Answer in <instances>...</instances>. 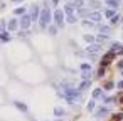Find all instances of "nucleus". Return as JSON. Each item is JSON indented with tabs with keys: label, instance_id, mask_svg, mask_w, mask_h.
Instances as JSON below:
<instances>
[{
	"label": "nucleus",
	"instance_id": "f257e3e1",
	"mask_svg": "<svg viewBox=\"0 0 123 121\" xmlns=\"http://www.w3.org/2000/svg\"><path fill=\"white\" fill-rule=\"evenodd\" d=\"M49 20H51V12L46 9V10H42V15H41V25H42V27L47 25Z\"/></svg>",
	"mask_w": 123,
	"mask_h": 121
},
{
	"label": "nucleus",
	"instance_id": "f03ea898",
	"mask_svg": "<svg viewBox=\"0 0 123 121\" xmlns=\"http://www.w3.org/2000/svg\"><path fill=\"white\" fill-rule=\"evenodd\" d=\"M113 57H115V54H113V51H111V52H108V54H106V56H105V57L101 59V66H103V64H105V66H106V64H110Z\"/></svg>",
	"mask_w": 123,
	"mask_h": 121
},
{
	"label": "nucleus",
	"instance_id": "7ed1b4c3",
	"mask_svg": "<svg viewBox=\"0 0 123 121\" xmlns=\"http://www.w3.org/2000/svg\"><path fill=\"white\" fill-rule=\"evenodd\" d=\"M54 19H56V22H57V24L61 25V24H62V19H64V15H62V12H61V10H57V12L54 14Z\"/></svg>",
	"mask_w": 123,
	"mask_h": 121
},
{
	"label": "nucleus",
	"instance_id": "20e7f679",
	"mask_svg": "<svg viewBox=\"0 0 123 121\" xmlns=\"http://www.w3.org/2000/svg\"><path fill=\"white\" fill-rule=\"evenodd\" d=\"M106 4H108L110 7H113V9H118V7H120V2H118V0H106Z\"/></svg>",
	"mask_w": 123,
	"mask_h": 121
},
{
	"label": "nucleus",
	"instance_id": "39448f33",
	"mask_svg": "<svg viewBox=\"0 0 123 121\" xmlns=\"http://www.w3.org/2000/svg\"><path fill=\"white\" fill-rule=\"evenodd\" d=\"M89 19H91V20H94V22H98V20L101 19V15H99V14H91V15H89Z\"/></svg>",
	"mask_w": 123,
	"mask_h": 121
},
{
	"label": "nucleus",
	"instance_id": "423d86ee",
	"mask_svg": "<svg viewBox=\"0 0 123 121\" xmlns=\"http://www.w3.org/2000/svg\"><path fill=\"white\" fill-rule=\"evenodd\" d=\"M29 25V17H24L22 19V27H27Z\"/></svg>",
	"mask_w": 123,
	"mask_h": 121
},
{
	"label": "nucleus",
	"instance_id": "0eeeda50",
	"mask_svg": "<svg viewBox=\"0 0 123 121\" xmlns=\"http://www.w3.org/2000/svg\"><path fill=\"white\" fill-rule=\"evenodd\" d=\"M106 17H110V19H113V17H115V14H113V10H106Z\"/></svg>",
	"mask_w": 123,
	"mask_h": 121
},
{
	"label": "nucleus",
	"instance_id": "6e6552de",
	"mask_svg": "<svg viewBox=\"0 0 123 121\" xmlns=\"http://www.w3.org/2000/svg\"><path fill=\"white\" fill-rule=\"evenodd\" d=\"M15 27H17V22H15V20H12V22L9 24V29H15Z\"/></svg>",
	"mask_w": 123,
	"mask_h": 121
},
{
	"label": "nucleus",
	"instance_id": "1a4fd4ad",
	"mask_svg": "<svg viewBox=\"0 0 123 121\" xmlns=\"http://www.w3.org/2000/svg\"><path fill=\"white\" fill-rule=\"evenodd\" d=\"M89 5H91L93 9H98V7H99V4H98V2H89Z\"/></svg>",
	"mask_w": 123,
	"mask_h": 121
},
{
	"label": "nucleus",
	"instance_id": "9d476101",
	"mask_svg": "<svg viewBox=\"0 0 123 121\" xmlns=\"http://www.w3.org/2000/svg\"><path fill=\"white\" fill-rule=\"evenodd\" d=\"M118 20H120V17H118V15H115V17H113V19H111V24H116V22H118Z\"/></svg>",
	"mask_w": 123,
	"mask_h": 121
},
{
	"label": "nucleus",
	"instance_id": "9b49d317",
	"mask_svg": "<svg viewBox=\"0 0 123 121\" xmlns=\"http://www.w3.org/2000/svg\"><path fill=\"white\" fill-rule=\"evenodd\" d=\"M93 94H94V98H98V96H99V94H101V89H96V91H94V92H93Z\"/></svg>",
	"mask_w": 123,
	"mask_h": 121
},
{
	"label": "nucleus",
	"instance_id": "f8f14e48",
	"mask_svg": "<svg viewBox=\"0 0 123 121\" xmlns=\"http://www.w3.org/2000/svg\"><path fill=\"white\" fill-rule=\"evenodd\" d=\"M74 5H76V7H81V5H83V2H81V0H78V2H74Z\"/></svg>",
	"mask_w": 123,
	"mask_h": 121
},
{
	"label": "nucleus",
	"instance_id": "ddd939ff",
	"mask_svg": "<svg viewBox=\"0 0 123 121\" xmlns=\"http://www.w3.org/2000/svg\"><path fill=\"white\" fill-rule=\"evenodd\" d=\"M118 87H121V89H123V81H120V82H118Z\"/></svg>",
	"mask_w": 123,
	"mask_h": 121
},
{
	"label": "nucleus",
	"instance_id": "4468645a",
	"mask_svg": "<svg viewBox=\"0 0 123 121\" xmlns=\"http://www.w3.org/2000/svg\"><path fill=\"white\" fill-rule=\"evenodd\" d=\"M118 67H121V69H123V61H120V64H118Z\"/></svg>",
	"mask_w": 123,
	"mask_h": 121
},
{
	"label": "nucleus",
	"instance_id": "2eb2a0df",
	"mask_svg": "<svg viewBox=\"0 0 123 121\" xmlns=\"http://www.w3.org/2000/svg\"><path fill=\"white\" fill-rule=\"evenodd\" d=\"M57 2H59V0H52V4H54V5H56V4H57Z\"/></svg>",
	"mask_w": 123,
	"mask_h": 121
}]
</instances>
